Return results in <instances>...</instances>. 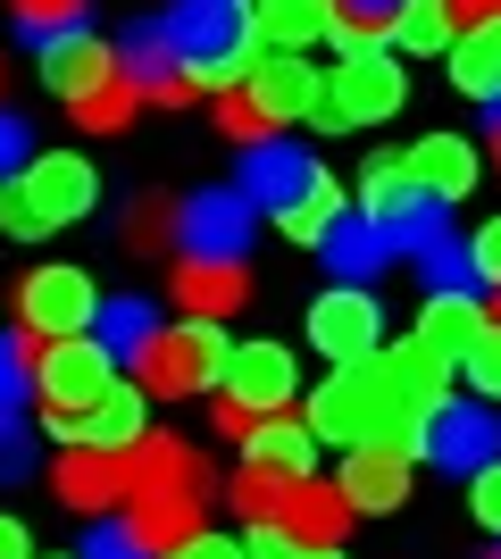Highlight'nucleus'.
<instances>
[{"mask_svg": "<svg viewBox=\"0 0 501 559\" xmlns=\"http://www.w3.org/2000/svg\"><path fill=\"white\" fill-rule=\"evenodd\" d=\"M43 84H50V100H68V117L84 134H118L126 117H134V100H143V84L126 75L118 43H100V34L43 43Z\"/></svg>", "mask_w": 501, "mask_h": 559, "instance_id": "1", "label": "nucleus"}, {"mask_svg": "<svg viewBox=\"0 0 501 559\" xmlns=\"http://www.w3.org/2000/svg\"><path fill=\"white\" fill-rule=\"evenodd\" d=\"M93 201H100V167L84 151H34L17 176H0V234L43 242V234L93 217Z\"/></svg>", "mask_w": 501, "mask_h": 559, "instance_id": "2", "label": "nucleus"}, {"mask_svg": "<svg viewBox=\"0 0 501 559\" xmlns=\"http://www.w3.org/2000/svg\"><path fill=\"white\" fill-rule=\"evenodd\" d=\"M167 43L184 59L192 93H235L267 50L260 25H251V0H184V9H167Z\"/></svg>", "mask_w": 501, "mask_h": 559, "instance_id": "3", "label": "nucleus"}, {"mask_svg": "<svg viewBox=\"0 0 501 559\" xmlns=\"http://www.w3.org/2000/svg\"><path fill=\"white\" fill-rule=\"evenodd\" d=\"M393 409H402V393H393V376H384V350L377 359H351V368H326V384L301 393V418H310L318 443H334V451L384 443Z\"/></svg>", "mask_w": 501, "mask_h": 559, "instance_id": "4", "label": "nucleus"}, {"mask_svg": "<svg viewBox=\"0 0 501 559\" xmlns=\"http://www.w3.org/2000/svg\"><path fill=\"white\" fill-rule=\"evenodd\" d=\"M226 359H235V343L217 334V318H184V326H159L134 350V384L151 401H192L226 384Z\"/></svg>", "mask_w": 501, "mask_h": 559, "instance_id": "5", "label": "nucleus"}, {"mask_svg": "<svg viewBox=\"0 0 501 559\" xmlns=\"http://www.w3.org/2000/svg\"><path fill=\"white\" fill-rule=\"evenodd\" d=\"M402 100H409L402 50L368 43V50H343V59H334V75H326V93H318L310 117L326 126V134H351V126H384V117H402Z\"/></svg>", "mask_w": 501, "mask_h": 559, "instance_id": "6", "label": "nucleus"}, {"mask_svg": "<svg viewBox=\"0 0 501 559\" xmlns=\"http://www.w3.org/2000/svg\"><path fill=\"white\" fill-rule=\"evenodd\" d=\"M359 210L377 217V234L393 242L402 259H418L427 242H443L452 234V201H434L427 185H409V167L384 151V159H368V176H359Z\"/></svg>", "mask_w": 501, "mask_h": 559, "instance_id": "7", "label": "nucleus"}, {"mask_svg": "<svg viewBox=\"0 0 501 559\" xmlns=\"http://www.w3.org/2000/svg\"><path fill=\"white\" fill-rule=\"evenodd\" d=\"M100 393H118V350L100 334H59V343H34V401L50 418H75L93 409Z\"/></svg>", "mask_w": 501, "mask_h": 559, "instance_id": "8", "label": "nucleus"}, {"mask_svg": "<svg viewBox=\"0 0 501 559\" xmlns=\"http://www.w3.org/2000/svg\"><path fill=\"white\" fill-rule=\"evenodd\" d=\"M310 343L326 350V368H351V359H377L384 350V301L368 284H326L310 301Z\"/></svg>", "mask_w": 501, "mask_h": 559, "instance_id": "9", "label": "nucleus"}, {"mask_svg": "<svg viewBox=\"0 0 501 559\" xmlns=\"http://www.w3.org/2000/svg\"><path fill=\"white\" fill-rule=\"evenodd\" d=\"M100 318V293L84 267H25L17 284V326L43 334V343H59V334H93Z\"/></svg>", "mask_w": 501, "mask_h": 559, "instance_id": "10", "label": "nucleus"}, {"mask_svg": "<svg viewBox=\"0 0 501 559\" xmlns=\"http://www.w3.org/2000/svg\"><path fill=\"white\" fill-rule=\"evenodd\" d=\"M251 226H260V210H251V192H226V185H210V192H184L176 201V242H184L192 259H242L251 251Z\"/></svg>", "mask_w": 501, "mask_h": 559, "instance_id": "11", "label": "nucleus"}, {"mask_svg": "<svg viewBox=\"0 0 501 559\" xmlns=\"http://www.w3.org/2000/svg\"><path fill=\"white\" fill-rule=\"evenodd\" d=\"M318 176H326V167H318V151H301V142H285V134L260 142V151H242V192H251V210H267V217L301 210Z\"/></svg>", "mask_w": 501, "mask_h": 559, "instance_id": "12", "label": "nucleus"}, {"mask_svg": "<svg viewBox=\"0 0 501 559\" xmlns=\"http://www.w3.org/2000/svg\"><path fill=\"white\" fill-rule=\"evenodd\" d=\"M427 460L452 476H477L485 460H501V409L493 401H443L427 426Z\"/></svg>", "mask_w": 501, "mask_h": 559, "instance_id": "13", "label": "nucleus"}, {"mask_svg": "<svg viewBox=\"0 0 501 559\" xmlns=\"http://www.w3.org/2000/svg\"><path fill=\"white\" fill-rule=\"evenodd\" d=\"M226 401H242V409H260V418H276V409H293L301 401V368H293L285 343H235V359H226V384H217Z\"/></svg>", "mask_w": 501, "mask_h": 559, "instance_id": "14", "label": "nucleus"}, {"mask_svg": "<svg viewBox=\"0 0 501 559\" xmlns=\"http://www.w3.org/2000/svg\"><path fill=\"white\" fill-rule=\"evenodd\" d=\"M242 93L260 100V109H267V126L285 134L293 117H310V109H318V93H326V75H318L310 59H301V50H260V68L242 75Z\"/></svg>", "mask_w": 501, "mask_h": 559, "instance_id": "15", "label": "nucleus"}, {"mask_svg": "<svg viewBox=\"0 0 501 559\" xmlns=\"http://www.w3.org/2000/svg\"><path fill=\"white\" fill-rule=\"evenodd\" d=\"M143 409H151V393L143 384H118V393H100L93 409H75V418H50V435L59 443H84V451H134L143 443Z\"/></svg>", "mask_w": 501, "mask_h": 559, "instance_id": "16", "label": "nucleus"}, {"mask_svg": "<svg viewBox=\"0 0 501 559\" xmlns=\"http://www.w3.org/2000/svg\"><path fill=\"white\" fill-rule=\"evenodd\" d=\"M334 485H343V501H351L359 518L402 510V501H409V451H393V443H359V451H343Z\"/></svg>", "mask_w": 501, "mask_h": 559, "instance_id": "17", "label": "nucleus"}, {"mask_svg": "<svg viewBox=\"0 0 501 559\" xmlns=\"http://www.w3.org/2000/svg\"><path fill=\"white\" fill-rule=\"evenodd\" d=\"M118 59H126V75L143 84V100H167V109H184V100H192V75H184V59H176V43H167V17L126 25Z\"/></svg>", "mask_w": 501, "mask_h": 559, "instance_id": "18", "label": "nucleus"}, {"mask_svg": "<svg viewBox=\"0 0 501 559\" xmlns=\"http://www.w3.org/2000/svg\"><path fill=\"white\" fill-rule=\"evenodd\" d=\"M167 293H176V309L184 318H235L242 301H251V276H242V259H176L167 267Z\"/></svg>", "mask_w": 501, "mask_h": 559, "instance_id": "19", "label": "nucleus"}, {"mask_svg": "<svg viewBox=\"0 0 501 559\" xmlns=\"http://www.w3.org/2000/svg\"><path fill=\"white\" fill-rule=\"evenodd\" d=\"M151 492H210V476H201L184 435H143L126 451V501H151Z\"/></svg>", "mask_w": 501, "mask_h": 559, "instance_id": "20", "label": "nucleus"}, {"mask_svg": "<svg viewBox=\"0 0 501 559\" xmlns=\"http://www.w3.org/2000/svg\"><path fill=\"white\" fill-rule=\"evenodd\" d=\"M384 376H393V393H402L409 409H443V401H452V376H460V359H452V350H434L427 334L409 326L402 343L384 350Z\"/></svg>", "mask_w": 501, "mask_h": 559, "instance_id": "21", "label": "nucleus"}, {"mask_svg": "<svg viewBox=\"0 0 501 559\" xmlns=\"http://www.w3.org/2000/svg\"><path fill=\"white\" fill-rule=\"evenodd\" d=\"M50 492H59L68 510H118V501H126V460H118V451L68 443L59 460H50Z\"/></svg>", "mask_w": 501, "mask_h": 559, "instance_id": "22", "label": "nucleus"}, {"mask_svg": "<svg viewBox=\"0 0 501 559\" xmlns=\"http://www.w3.org/2000/svg\"><path fill=\"white\" fill-rule=\"evenodd\" d=\"M402 167H409V185H427L434 201H468L477 192V151H468V134H418L402 151Z\"/></svg>", "mask_w": 501, "mask_h": 559, "instance_id": "23", "label": "nucleus"}, {"mask_svg": "<svg viewBox=\"0 0 501 559\" xmlns=\"http://www.w3.org/2000/svg\"><path fill=\"white\" fill-rule=\"evenodd\" d=\"M318 259H326V267H334V276H343V284H368V276H377V267H384V259H393V242H384V234H377V217H368V210H359V201H351V210H343V217H334V226H326V242H318Z\"/></svg>", "mask_w": 501, "mask_h": 559, "instance_id": "24", "label": "nucleus"}, {"mask_svg": "<svg viewBox=\"0 0 501 559\" xmlns=\"http://www.w3.org/2000/svg\"><path fill=\"white\" fill-rule=\"evenodd\" d=\"M485 326H493V309L477 301V284H452V293H427V301H418V334H427L434 350H452V359L477 343Z\"/></svg>", "mask_w": 501, "mask_h": 559, "instance_id": "25", "label": "nucleus"}, {"mask_svg": "<svg viewBox=\"0 0 501 559\" xmlns=\"http://www.w3.org/2000/svg\"><path fill=\"white\" fill-rule=\"evenodd\" d=\"M126 526H134L151 551H176V543H192L210 526V492H151V501L126 510Z\"/></svg>", "mask_w": 501, "mask_h": 559, "instance_id": "26", "label": "nucleus"}, {"mask_svg": "<svg viewBox=\"0 0 501 559\" xmlns=\"http://www.w3.org/2000/svg\"><path fill=\"white\" fill-rule=\"evenodd\" d=\"M452 84L468 100H485V109H501V9H493V17H477L452 43Z\"/></svg>", "mask_w": 501, "mask_h": 559, "instance_id": "27", "label": "nucleus"}, {"mask_svg": "<svg viewBox=\"0 0 501 559\" xmlns=\"http://www.w3.org/2000/svg\"><path fill=\"white\" fill-rule=\"evenodd\" d=\"M242 460H251V467H276V476H310V467H318V426H310V418H285V409H276V418L251 426Z\"/></svg>", "mask_w": 501, "mask_h": 559, "instance_id": "28", "label": "nucleus"}, {"mask_svg": "<svg viewBox=\"0 0 501 559\" xmlns=\"http://www.w3.org/2000/svg\"><path fill=\"white\" fill-rule=\"evenodd\" d=\"M276 518H285V526H293L301 543H343L359 510L343 501V485H318V476H301V485L285 492V510H276Z\"/></svg>", "mask_w": 501, "mask_h": 559, "instance_id": "29", "label": "nucleus"}, {"mask_svg": "<svg viewBox=\"0 0 501 559\" xmlns=\"http://www.w3.org/2000/svg\"><path fill=\"white\" fill-rule=\"evenodd\" d=\"M251 25L267 50H310L334 34V0H251Z\"/></svg>", "mask_w": 501, "mask_h": 559, "instance_id": "30", "label": "nucleus"}, {"mask_svg": "<svg viewBox=\"0 0 501 559\" xmlns=\"http://www.w3.org/2000/svg\"><path fill=\"white\" fill-rule=\"evenodd\" d=\"M452 25H460L452 0H402V9H393V25H384V43L402 50V59H443V50L460 43Z\"/></svg>", "mask_w": 501, "mask_h": 559, "instance_id": "31", "label": "nucleus"}, {"mask_svg": "<svg viewBox=\"0 0 501 559\" xmlns=\"http://www.w3.org/2000/svg\"><path fill=\"white\" fill-rule=\"evenodd\" d=\"M93 334H100V343H109V350H118V359H134V350H143L151 334H159V309H151L143 293H126V301H100Z\"/></svg>", "mask_w": 501, "mask_h": 559, "instance_id": "32", "label": "nucleus"}, {"mask_svg": "<svg viewBox=\"0 0 501 559\" xmlns=\"http://www.w3.org/2000/svg\"><path fill=\"white\" fill-rule=\"evenodd\" d=\"M25 43H59V34H84V0H9Z\"/></svg>", "mask_w": 501, "mask_h": 559, "instance_id": "33", "label": "nucleus"}, {"mask_svg": "<svg viewBox=\"0 0 501 559\" xmlns=\"http://www.w3.org/2000/svg\"><path fill=\"white\" fill-rule=\"evenodd\" d=\"M343 210H351V201L334 192V176H318V185H310V201H301V210H285V217H276V226H285L293 242H310V251H318V242H326V226H334V217H343Z\"/></svg>", "mask_w": 501, "mask_h": 559, "instance_id": "34", "label": "nucleus"}, {"mask_svg": "<svg viewBox=\"0 0 501 559\" xmlns=\"http://www.w3.org/2000/svg\"><path fill=\"white\" fill-rule=\"evenodd\" d=\"M293 485H301V476H276V467H251V460H242V476H235V510H242V526H251V518H276Z\"/></svg>", "mask_w": 501, "mask_h": 559, "instance_id": "35", "label": "nucleus"}, {"mask_svg": "<svg viewBox=\"0 0 501 559\" xmlns=\"http://www.w3.org/2000/svg\"><path fill=\"white\" fill-rule=\"evenodd\" d=\"M217 134L242 142V151H260V142H276V126H267V109L235 84V93H217Z\"/></svg>", "mask_w": 501, "mask_h": 559, "instance_id": "36", "label": "nucleus"}, {"mask_svg": "<svg viewBox=\"0 0 501 559\" xmlns=\"http://www.w3.org/2000/svg\"><path fill=\"white\" fill-rule=\"evenodd\" d=\"M34 343L43 334H0V409H25V393H34Z\"/></svg>", "mask_w": 501, "mask_h": 559, "instance_id": "37", "label": "nucleus"}, {"mask_svg": "<svg viewBox=\"0 0 501 559\" xmlns=\"http://www.w3.org/2000/svg\"><path fill=\"white\" fill-rule=\"evenodd\" d=\"M418 276H427V293H452V284H477V259H468V242H427L418 251Z\"/></svg>", "mask_w": 501, "mask_h": 559, "instance_id": "38", "label": "nucleus"}, {"mask_svg": "<svg viewBox=\"0 0 501 559\" xmlns=\"http://www.w3.org/2000/svg\"><path fill=\"white\" fill-rule=\"evenodd\" d=\"M460 376H468V393H477V401H501V318L460 350Z\"/></svg>", "mask_w": 501, "mask_h": 559, "instance_id": "39", "label": "nucleus"}, {"mask_svg": "<svg viewBox=\"0 0 501 559\" xmlns=\"http://www.w3.org/2000/svg\"><path fill=\"white\" fill-rule=\"evenodd\" d=\"M176 242V201H134L126 217V251H167Z\"/></svg>", "mask_w": 501, "mask_h": 559, "instance_id": "40", "label": "nucleus"}, {"mask_svg": "<svg viewBox=\"0 0 501 559\" xmlns=\"http://www.w3.org/2000/svg\"><path fill=\"white\" fill-rule=\"evenodd\" d=\"M468 518H477L485 535H501V460H485L477 476H468Z\"/></svg>", "mask_w": 501, "mask_h": 559, "instance_id": "41", "label": "nucleus"}, {"mask_svg": "<svg viewBox=\"0 0 501 559\" xmlns=\"http://www.w3.org/2000/svg\"><path fill=\"white\" fill-rule=\"evenodd\" d=\"M84 559H159V551L118 518V526H93V535H84Z\"/></svg>", "mask_w": 501, "mask_h": 559, "instance_id": "42", "label": "nucleus"}, {"mask_svg": "<svg viewBox=\"0 0 501 559\" xmlns=\"http://www.w3.org/2000/svg\"><path fill=\"white\" fill-rule=\"evenodd\" d=\"M242 551H251V559H293L301 535H293L285 518H251V543H242Z\"/></svg>", "mask_w": 501, "mask_h": 559, "instance_id": "43", "label": "nucleus"}, {"mask_svg": "<svg viewBox=\"0 0 501 559\" xmlns=\"http://www.w3.org/2000/svg\"><path fill=\"white\" fill-rule=\"evenodd\" d=\"M468 259H477V284H501V217H485L468 234Z\"/></svg>", "mask_w": 501, "mask_h": 559, "instance_id": "44", "label": "nucleus"}, {"mask_svg": "<svg viewBox=\"0 0 501 559\" xmlns=\"http://www.w3.org/2000/svg\"><path fill=\"white\" fill-rule=\"evenodd\" d=\"M159 559H251V551H242L235 535H210V526H201L192 543H176V551H159Z\"/></svg>", "mask_w": 501, "mask_h": 559, "instance_id": "45", "label": "nucleus"}, {"mask_svg": "<svg viewBox=\"0 0 501 559\" xmlns=\"http://www.w3.org/2000/svg\"><path fill=\"white\" fill-rule=\"evenodd\" d=\"M0 476H25V409H0Z\"/></svg>", "mask_w": 501, "mask_h": 559, "instance_id": "46", "label": "nucleus"}, {"mask_svg": "<svg viewBox=\"0 0 501 559\" xmlns=\"http://www.w3.org/2000/svg\"><path fill=\"white\" fill-rule=\"evenodd\" d=\"M25 159H34V142H25V117L0 109V176H17Z\"/></svg>", "mask_w": 501, "mask_h": 559, "instance_id": "47", "label": "nucleus"}, {"mask_svg": "<svg viewBox=\"0 0 501 559\" xmlns=\"http://www.w3.org/2000/svg\"><path fill=\"white\" fill-rule=\"evenodd\" d=\"M393 9H402V0H334V17H343V25H368V34H384Z\"/></svg>", "mask_w": 501, "mask_h": 559, "instance_id": "48", "label": "nucleus"}, {"mask_svg": "<svg viewBox=\"0 0 501 559\" xmlns=\"http://www.w3.org/2000/svg\"><path fill=\"white\" fill-rule=\"evenodd\" d=\"M251 426H260V409H242V401H226V393H217V435L251 443Z\"/></svg>", "mask_w": 501, "mask_h": 559, "instance_id": "49", "label": "nucleus"}, {"mask_svg": "<svg viewBox=\"0 0 501 559\" xmlns=\"http://www.w3.org/2000/svg\"><path fill=\"white\" fill-rule=\"evenodd\" d=\"M0 559H34V543H25L17 518H0Z\"/></svg>", "mask_w": 501, "mask_h": 559, "instance_id": "50", "label": "nucleus"}, {"mask_svg": "<svg viewBox=\"0 0 501 559\" xmlns=\"http://www.w3.org/2000/svg\"><path fill=\"white\" fill-rule=\"evenodd\" d=\"M452 9H460V17H468V25H477V17H493L501 0H452Z\"/></svg>", "mask_w": 501, "mask_h": 559, "instance_id": "51", "label": "nucleus"}, {"mask_svg": "<svg viewBox=\"0 0 501 559\" xmlns=\"http://www.w3.org/2000/svg\"><path fill=\"white\" fill-rule=\"evenodd\" d=\"M293 559H343V543H301Z\"/></svg>", "mask_w": 501, "mask_h": 559, "instance_id": "52", "label": "nucleus"}, {"mask_svg": "<svg viewBox=\"0 0 501 559\" xmlns=\"http://www.w3.org/2000/svg\"><path fill=\"white\" fill-rule=\"evenodd\" d=\"M34 559H84V551H34Z\"/></svg>", "mask_w": 501, "mask_h": 559, "instance_id": "53", "label": "nucleus"}, {"mask_svg": "<svg viewBox=\"0 0 501 559\" xmlns=\"http://www.w3.org/2000/svg\"><path fill=\"white\" fill-rule=\"evenodd\" d=\"M493 159H501V109H493Z\"/></svg>", "mask_w": 501, "mask_h": 559, "instance_id": "54", "label": "nucleus"}, {"mask_svg": "<svg viewBox=\"0 0 501 559\" xmlns=\"http://www.w3.org/2000/svg\"><path fill=\"white\" fill-rule=\"evenodd\" d=\"M0 93H9V68H0Z\"/></svg>", "mask_w": 501, "mask_h": 559, "instance_id": "55", "label": "nucleus"}, {"mask_svg": "<svg viewBox=\"0 0 501 559\" xmlns=\"http://www.w3.org/2000/svg\"><path fill=\"white\" fill-rule=\"evenodd\" d=\"M493 293H501V284H493ZM493 318H501V301H493Z\"/></svg>", "mask_w": 501, "mask_h": 559, "instance_id": "56", "label": "nucleus"}, {"mask_svg": "<svg viewBox=\"0 0 501 559\" xmlns=\"http://www.w3.org/2000/svg\"><path fill=\"white\" fill-rule=\"evenodd\" d=\"M493 559H501V551H493Z\"/></svg>", "mask_w": 501, "mask_h": 559, "instance_id": "57", "label": "nucleus"}]
</instances>
